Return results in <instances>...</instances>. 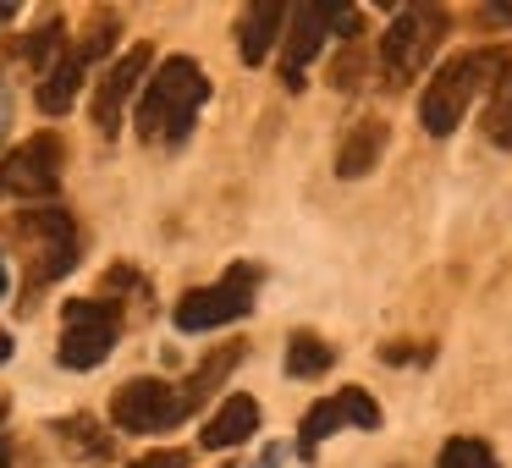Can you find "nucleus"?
<instances>
[{
	"mask_svg": "<svg viewBox=\"0 0 512 468\" xmlns=\"http://www.w3.org/2000/svg\"><path fill=\"white\" fill-rule=\"evenodd\" d=\"M254 270L237 265L226 270L215 287H193L188 298L177 303V331H215V325H232L254 309Z\"/></svg>",
	"mask_w": 512,
	"mask_h": 468,
	"instance_id": "nucleus-7",
	"label": "nucleus"
},
{
	"mask_svg": "<svg viewBox=\"0 0 512 468\" xmlns=\"http://www.w3.org/2000/svg\"><path fill=\"white\" fill-rule=\"evenodd\" d=\"M6 358H12V336L0 331V364H6Z\"/></svg>",
	"mask_w": 512,
	"mask_h": 468,
	"instance_id": "nucleus-29",
	"label": "nucleus"
},
{
	"mask_svg": "<svg viewBox=\"0 0 512 468\" xmlns=\"http://www.w3.org/2000/svg\"><path fill=\"white\" fill-rule=\"evenodd\" d=\"M485 17L490 23H512V6H485Z\"/></svg>",
	"mask_w": 512,
	"mask_h": 468,
	"instance_id": "nucleus-26",
	"label": "nucleus"
},
{
	"mask_svg": "<svg viewBox=\"0 0 512 468\" xmlns=\"http://www.w3.org/2000/svg\"><path fill=\"white\" fill-rule=\"evenodd\" d=\"M210 100V78L193 56L160 61V72L149 78L144 100H138V138L144 144H177L193 133V116Z\"/></svg>",
	"mask_w": 512,
	"mask_h": 468,
	"instance_id": "nucleus-2",
	"label": "nucleus"
},
{
	"mask_svg": "<svg viewBox=\"0 0 512 468\" xmlns=\"http://www.w3.org/2000/svg\"><path fill=\"white\" fill-rule=\"evenodd\" d=\"M0 468H12V441L0 435Z\"/></svg>",
	"mask_w": 512,
	"mask_h": 468,
	"instance_id": "nucleus-28",
	"label": "nucleus"
},
{
	"mask_svg": "<svg viewBox=\"0 0 512 468\" xmlns=\"http://www.w3.org/2000/svg\"><path fill=\"white\" fill-rule=\"evenodd\" d=\"M485 133H490V144H496V149H512V78L501 83L496 105H490V122H485Z\"/></svg>",
	"mask_w": 512,
	"mask_h": 468,
	"instance_id": "nucleus-22",
	"label": "nucleus"
},
{
	"mask_svg": "<svg viewBox=\"0 0 512 468\" xmlns=\"http://www.w3.org/2000/svg\"><path fill=\"white\" fill-rule=\"evenodd\" d=\"M23 56H28V67H39V72L50 78V72H56L61 61L72 56V50H67V28H61L56 17H50L45 28H34V39H28V50H23Z\"/></svg>",
	"mask_w": 512,
	"mask_h": 468,
	"instance_id": "nucleus-18",
	"label": "nucleus"
},
{
	"mask_svg": "<svg viewBox=\"0 0 512 468\" xmlns=\"http://www.w3.org/2000/svg\"><path fill=\"white\" fill-rule=\"evenodd\" d=\"M287 17H292V6H281V0H259V6H248V12L237 17V56H243L248 67H259V61L270 56V45L287 34Z\"/></svg>",
	"mask_w": 512,
	"mask_h": 468,
	"instance_id": "nucleus-11",
	"label": "nucleus"
},
{
	"mask_svg": "<svg viewBox=\"0 0 512 468\" xmlns=\"http://www.w3.org/2000/svg\"><path fill=\"white\" fill-rule=\"evenodd\" d=\"M446 39V12L441 6H408L397 12V23L380 34V72H386V89H408L430 56L441 50Z\"/></svg>",
	"mask_w": 512,
	"mask_h": 468,
	"instance_id": "nucleus-3",
	"label": "nucleus"
},
{
	"mask_svg": "<svg viewBox=\"0 0 512 468\" xmlns=\"http://www.w3.org/2000/svg\"><path fill=\"white\" fill-rule=\"evenodd\" d=\"M116 331H122V320H116V303L105 298H72L67 309H61V369H94L111 358L116 347Z\"/></svg>",
	"mask_w": 512,
	"mask_h": 468,
	"instance_id": "nucleus-4",
	"label": "nucleus"
},
{
	"mask_svg": "<svg viewBox=\"0 0 512 468\" xmlns=\"http://www.w3.org/2000/svg\"><path fill=\"white\" fill-rule=\"evenodd\" d=\"M441 468H496V452H490L485 441H468V435H457V441L441 446Z\"/></svg>",
	"mask_w": 512,
	"mask_h": 468,
	"instance_id": "nucleus-20",
	"label": "nucleus"
},
{
	"mask_svg": "<svg viewBox=\"0 0 512 468\" xmlns=\"http://www.w3.org/2000/svg\"><path fill=\"white\" fill-rule=\"evenodd\" d=\"M149 45H133L122 61H111L105 67V78H100V89H94V127H100L105 138L122 127V111H127V100H133V89L144 83V72H149Z\"/></svg>",
	"mask_w": 512,
	"mask_h": 468,
	"instance_id": "nucleus-10",
	"label": "nucleus"
},
{
	"mask_svg": "<svg viewBox=\"0 0 512 468\" xmlns=\"http://www.w3.org/2000/svg\"><path fill=\"white\" fill-rule=\"evenodd\" d=\"M83 72H89V61L72 50L50 78H39V111H45V116H67L72 100H78V89H83Z\"/></svg>",
	"mask_w": 512,
	"mask_h": 468,
	"instance_id": "nucleus-14",
	"label": "nucleus"
},
{
	"mask_svg": "<svg viewBox=\"0 0 512 468\" xmlns=\"http://www.w3.org/2000/svg\"><path fill=\"white\" fill-rule=\"evenodd\" d=\"M116 34H122V23H116L111 12H100V17H94V28H89V39L78 45V56H83V61H100L105 50L116 45Z\"/></svg>",
	"mask_w": 512,
	"mask_h": 468,
	"instance_id": "nucleus-23",
	"label": "nucleus"
},
{
	"mask_svg": "<svg viewBox=\"0 0 512 468\" xmlns=\"http://www.w3.org/2000/svg\"><path fill=\"white\" fill-rule=\"evenodd\" d=\"M331 342H320L314 331H298L287 342V375H298V380H314V375H325L331 369Z\"/></svg>",
	"mask_w": 512,
	"mask_h": 468,
	"instance_id": "nucleus-17",
	"label": "nucleus"
},
{
	"mask_svg": "<svg viewBox=\"0 0 512 468\" xmlns=\"http://www.w3.org/2000/svg\"><path fill=\"white\" fill-rule=\"evenodd\" d=\"M512 78V50L490 45V50H468V56H452L430 83H424L419 100V127L430 138H446L457 122L468 116V105L490 89V83Z\"/></svg>",
	"mask_w": 512,
	"mask_h": 468,
	"instance_id": "nucleus-1",
	"label": "nucleus"
},
{
	"mask_svg": "<svg viewBox=\"0 0 512 468\" xmlns=\"http://www.w3.org/2000/svg\"><path fill=\"white\" fill-rule=\"evenodd\" d=\"M358 78H364V56H358V45H353V50H347V56L331 67V89H358Z\"/></svg>",
	"mask_w": 512,
	"mask_h": 468,
	"instance_id": "nucleus-24",
	"label": "nucleus"
},
{
	"mask_svg": "<svg viewBox=\"0 0 512 468\" xmlns=\"http://www.w3.org/2000/svg\"><path fill=\"white\" fill-rule=\"evenodd\" d=\"M331 430H342V408H336V397H331V402H314V408L303 413V430H298V457H314V446H320Z\"/></svg>",
	"mask_w": 512,
	"mask_h": 468,
	"instance_id": "nucleus-19",
	"label": "nucleus"
},
{
	"mask_svg": "<svg viewBox=\"0 0 512 468\" xmlns=\"http://www.w3.org/2000/svg\"><path fill=\"white\" fill-rule=\"evenodd\" d=\"M237 364H243V347H237V342H232V347H221V353H210V358H204V364L188 375V386H182V402H188V413L199 408V402L210 397V391L221 386V380L232 375Z\"/></svg>",
	"mask_w": 512,
	"mask_h": 468,
	"instance_id": "nucleus-15",
	"label": "nucleus"
},
{
	"mask_svg": "<svg viewBox=\"0 0 512 468\" xmlns=\"http://www.w3.org/2000/svg\"><path fill=\"white\" fill-rule=\"evenodd\" d=\"M12 17H17V6H6V0H0V28L12 23Z\"/></svg>",
	"mask_w": 512,
	"mask_h": 468,
	"instance_id": "nucleus-30",
	"label": "nucleus"
},
{
	"mask_svg": "<svg viewBox=\"0 0 512 468\" xmlns=\"http://www.w3.org/2000/svg\"><path fill=\"white\" fill-rule=\"evenodd\" d=\"M0 413H6V408H0Z\"/></svg>",
	"mask_w": 512,
	"mask_h": 468,
	"instance_id": "nucleus-31",
	"label": "nucleus"
},
{
	"mask_svg": "<svg viewBox=\"0 0 512 468\" xmlns=\"http://www.w3.org/2000/svg\"><path fill=\"white\" fill-rule=\"evenodd\" d=\"M336 12L342 6H331V0H303V6H292L287 34H281L287 39V50H281V83L287 89H303V67L325 45V34H336Z\"/></svg>",
	"mask_w": 512,
	"mask_h": 468,
	"instance_id": "nucleus-9",
	"label": "nucleus"
},
{
	"mask_svg": "<svg viewBox=\"0 0 512 468\" xmlns=\"http://www.w3.org/2000/svg\"><path fill=\"white\" fill-rule=\"evenodd\" d=\"M56 441L72 446L78 457H94V463H105V457H111V435H105L100 424L89 419V413H72V419H61V424H56Z\"/></svg>",
	"mask_w": 512,
	"mask_h": 468,
	"instance_id": "nucleus-16",
	"label": "nucleus"
},
{
	"mask_svg": "<svg viewBox=\"0 0 512 468\" xmlns=\"http://www.w3.org/2000/svg\"><path fill=\"white\" fill-rule=\"evenodd\" d=\"M133 468H188V452H177V446H166V452H149V457H138Z\"/></svg>",
	"mask_w": 512,
	"mask_h": 468,
	"instance_id": "nucleus-25",
	"label": "nucleus"
},
{
	"mask_svg": "<svg viewBox=\"0 0 512 468\" xmlns=\"http://www.w3.org/2000/svg\"><path fill=\"white\" fill-rule=\"evenodd\" d=\"M380 149H386V122H358L336 149V177H364L369 166H380Z\"/></svg>",
	"mask_w": 512,
	"mask_h": 468,
	"instance_id": "nucleus-13",
	"label": "nucleus"
},
{
	"mask_svg": "<svg viewBox=\"0 0 512 468\" xmlns=\"http://www.w3.org/2000/svg\"><path fill=\"white\" fill-rule=\"evenodd\" d=\"M336 408H342V419L353 424V430H380V408L369 402L364 386H347L342 397H336Z\"/></svg>",
	"mask_w": 512,
	"mask_h": 468,
	"instance_id": "nucleus-21",
	"label": "nucleus"
},
{
	"mask_svg": "<svg viewBox=\"0 0 512 468\" xmlns=\"http://www.w3.org/2000/svg\"><path fill=\"white\" fill-rule=\"evenodd\" d=\"M254 430H259V402L237 391V397H226L221 408H215V419L199 430V441L210 446V452H226V446H243Z\"/></svg>",
	"mask_w": 512,
	"mask_h": 468,
	"instance_id": "nucleus-12",
	"label": "nucleus"
},
{
	"mask_svg": "<svg viewBox=\"0 0 512 468\" xmlns=\"http://www.w3.org/2000/svg\"><path fill=\"white\" fill-rule=\"evenodd\" d=\"M17 232L34 237V259H28V287H45V281L67 276L78 265V226L67 210L45 204V210H23L17 215Z\"/></svg>",
	"mask_w": 512,
	"mask_h": 468,
	"instance_id": "nucleus-5",
	"label": "nucleus"
},
{
	"mask_svg": "<svg viewBox=\"0 0 512 468\" xmlns=\"http://www.w3.org/2000/svg\"><path fill=\"white\" fill-rule=\"evenodd\" d=\"M111 419L127 435H155L188 419V402H182V386H166V380H127L111 402Z\"/></svg>",
	"mask_w": 512,
	"mask_h": 468,
	"instance_id": "nucleus-8",
	"label": "nucleus"
},
{
	"mask_svg": "<svg viewBox=\"0 0 512 468\" xmlns=\"http://www.w3.org/2000/svg\"><path fill=\"white\" fill-rule=\"evenodd\" d=\"M276 463H281V446H270V452H265V457H259V463H254V468H276Z\"/></svg>",
	"mask_w": 512,
	"mask_h": 468,
	"instance_id": "nucleus-27",
	"label": "nucleus"
},
{
	"mask_svg": "<svg viewBox=\"0 0 512 468\" xmlns=\"http://www.w3.org/2000/svg\"><path fill=\"white\" fill-rule=\"evenodd\" d=\"M61 166L67 149L56 133H34L28 144H17L0 160V199H50L61 188Z\"/></svg>",
	"mask_w": 512,
	"mask_h": 468,
	"instance_id": "nucleus-6",
	"label": "nucleus"
}]
</instances>
